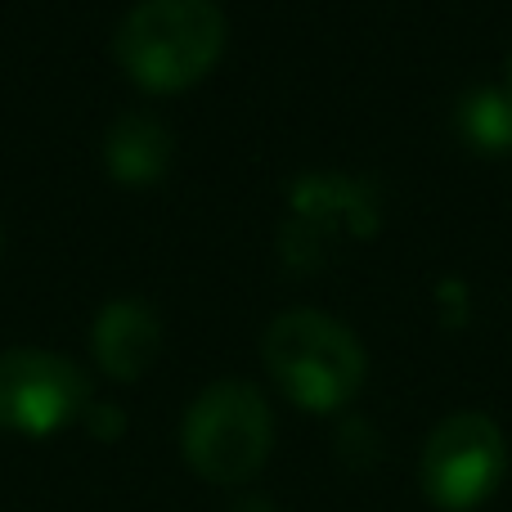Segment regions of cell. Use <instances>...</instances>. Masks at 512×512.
<instances>
[{"mask_svg": "<svg viewBox=\"0 0 512 512\" xmlns=\"http://www.w3.org/2000/svg\"><path fill=\"white\" fill-rule=\"evenodd\" d=\"M230 23L216 0H135L117 23L113 59L144 90H185L221 59Z\"/></svg>", "mask_w": 512, "mask_h": 512, "instance_id": "cell-1", "label": "cell"}, {"mask_svg": "<svg viewBox=\"0 0 512 512\" xmlns=\"http://www.w3.org/2000/svg\"><path fill=\"white\" fill-rule=\"evenodd\" d=\"M261 355L283 396L310 414H333V409L351 405L369 373L360 337L342 319L315 306L279 310L265 324Z\"/></svg>", "mask_w": 512, "mask_h": 512, "instance_id": "cell-2", "label": "cell"}, {"mask_svg": "<svg viewBox=\"0 0 512 512\" xmlns=\"http://www.w3.org/2000/svg\"><path fill=\"white\" fill-rule=\"evenodd\" d=\"M274 445V414L243 378H221L194 396L180 423L185 463L212 486H243L265 468Z\"/></svg>", "mask_w": 512, "mask_h": 512, "instance_id": "cell-3", "label": "cell"}, {"mask_svg": "<svg viewBox=\"0 0 512 512\" xmlns=\"http://www.w3.org/2000/svg\"><path fill=\"white\" fill-rule=\"evenodd\" d=\"M423 495L445 512H472L486 504L508 477V441L504 427L481 409H459L441 418L423 445Z\"/></svg>", "mask_w": 512, "mask_h": 512, "instance_id": "cell-4", "label": "cell"}, {"mask_svg": "<svg viewBox=\"0 0 512 512\" xmlns=\"http://www.w3.org/2000/svg\"><path fill=\"white\" fill-rule=\"evenodd\" d=\"M90 405V378L77 360L41 346L0 355V432L50 436L77 423Z\"/></svg>", "mask_w": 512, "mask_h": 512, "instance_id": "cell-5", "label": "cell"}, {"mask_svg": "<svg viewBox=\"0 0 512 512\" xmlns=\"http://www.w3.org/2000/svg\"><path fill=\"white\" fill-rule=\"evenodd\" d=\"M90 346L95 360L108 378L117 382H140L153 369L162 351V319L149 301L140 297H117L95 315L90 328Z\"/></svg>", "mask_w": 512, "mask_h": 512, "instance_id": "cell-6", "label": "cell"}, {"mask_svg": "<svg viewBox=\"0 0 512 512\" xmlns=\"http://www.w3.org/2000/svg\"><path fill=\"white\" fill-rule=\"evenodd\" d=\"M171 131L153 113H122L104 135V167L122 185H153L171 167Z\"/></svg>", "mask_w": 512, "mask_h": 512, "instance_id": "cell-7", "label": "cell"}, {"mask_svg": "<svg viewBox=\"0 0 512 512\" xmlns=\"http://www.w3.org/2000/svg\"><path fill=\"white\" fill-rule=\"evenodd\" d=\"M292 207L297 216L319 234L333 230H355V234H373L378 230V207L364 198V189L355 180L342 176H306L292 189Z\"/></svg>", "mask_w": 512, "mask_h": 512, "instance_id": "cell-8", "label": "cell"}, {"mask_svg": "<svg viewBox=\"0 0 512 512\" xmlns=\"http://www.w3.org/2000/svg\"><path fill=\"white\" fill-rule=\"evenodd\" d=\"M454 126L481 153L512 149V90L508 86H472L454 104Z\"/></svg>", "mask_w": 512, "mask_h": 512, "instance_id": "cell-9", "label": "cell"}, {"mask_svg": "<svg viewBox=\"0 0 512 512\" xmlns=\"http://www.w3.org/2000/svg\"><path fill=\"white\" fill-rule=\"evenodd\" d=\"M81 423L90 427V432L99 436V441H113V436H122V427H126V414L117 405H95L90 400L86 405V414H81Z\"/></svg>", "mask_w": 512, "mask_h": 512, "instance_id": "cell-10", "label": "cell"}, {"mask_svg": "<svg viewBox=\"0 0 512 512\" xmlns=\"http://www.w3.org/2000/svg\"><path fill=\"white\" fill-rule=\"evenodd\" d=\"M230 512H274V504L261 499V495H243L239 504H230Z\"/></svg>", "mask_w": 512, "mask_h": 512, "instance_id": "cell-11", "label": "cell"}, {"mask_svg": "<svg viewBox=\"0 0 512 512\" xmlns=\"http://www.w3.org/2000/svg\"><path fill=\"white\" fill-rule=\"evenodd\" d=\"M508 90H512V54H508Z\"/></svg>", "mask_w": 512, "mask_h": 512, "instance_id": "cell-12", "label": "cell"}, {"mask_svg": "<svg viewBox=\"0 0 512 512\" xmlns=\"http://www.w3.org/2000/svg\"><path fill=\"white\" fill-rule=\"evenodd\" d=\"M0 252H5V230H0Z\"/></svg>", "mask_w": 512, "mask_h": 512, "instance_id": "cell-13", "label": "cell"}]
</instances>
